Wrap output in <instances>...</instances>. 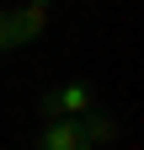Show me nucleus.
Listing matches in <instances>:
<instances>
[{
	"label": "nucleus",
	"mask_w": 144,
	"mask_h": 150,
	"mask_svg": "<svg viewBox=\"0 0 144 150\" xmlns=\"http://www.w3.org/2000/svg\"><path fill=\"white\" fill-rule=\"evenodd\" d=\"M91 107H96V86H91V81H64V86H53L48 97L38 102L43 123H48V118H85Z\"/></svg>",
	"instance_id": "f257e3e1"
},
{
	"label": "nucleus",
	"mask_w": 144,
	"mask_h": 150,
	"mask_svg": "<svg viewBox=\"0 0 144 150\" xmlns=\"http://www.w3.org/2000/svg\"><path fill=\"white\" fill-rule=\"evenodd\" d=\"M11 27H16V48H22V43H38L43 27H48V11L43 6H22V11L11 16Z\"/></svg>",
	"instance_id": "20e7f679"
},
{
	"label": "nucleus",
	"mask_w": 144,
	"mask_h": 150,
	"mask_svg": "<svg viewBox=\"0 0 144 150\" xmlns=\"http://www.w3.org/2000/svg\"><path fill=\"white\" fill-rule=\"evenodd\" d=\"M16 48V27H11V16L0 11V54H11Z\"/></svg>",
	"instance_id": "39448f33"
},
{
	"label": "nucleus",
	"mask_w": 144,
	"mask_h": 150,
	"mask_svg": "<svg viewBox=\"0 0 144 150\" xmlns=\"http://www.w3.org/2000/svg\"><path fill=\"white\" fill-rule=\"evenodd\" d=\"M27 6H43V11H48V6H53V0H27Z\"/></svg>",
	"instance_id": "423d86ee"
},
{
	"label": "nucleus",
	"mask_w": 144,
	"mask_h": 150,
	"mask_svg": "<svg viewBox=\"0 0 144 150\" xmlns=\"http://www.w3.org/2000/svg\"><path fill=\"white\" fill-rule=\"evenodd\" d=\"M75 123H80V139H85V145H112V139H117V118H112V112H96V107H91V112L75 118Z\"/></svg>",
	"instance_id": "7ed1b4c3"
},
{
	"label": "nucleus",
	"mask_w": 144,
	"mask_h": 150,
	"mask_svg": "<svg viewBox=\"0 0 144 150\" xmlns=\"http://www.w3.org/2000/svg\"><path fill=\"white\" fill-rule=\"evenodd\" d=\"M32 150H91L80 139V123L75 118H48L38 129V139H32Z\"/></svg>",
	"instance_id": "f03ea898"
}]
</instances>
